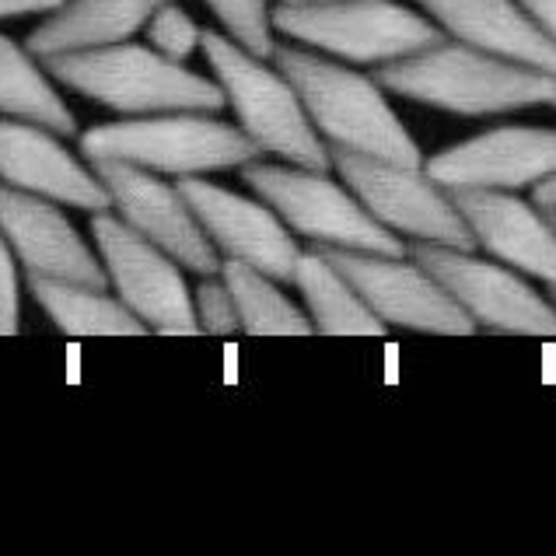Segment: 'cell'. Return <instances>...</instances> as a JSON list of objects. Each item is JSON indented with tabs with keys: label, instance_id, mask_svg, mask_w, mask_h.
Instances as JSON below:
<instances>
[{
	"label": "cell",
	"instance_id": "1",
	"mask_svg": "<svg viewBox=\"0 0 556 556\" xmlns=\"http://www.w3.org/2000/svg\"><path fill=\"white\" fill-rule=\"evenodd\" d=\"M274 63L294 85L301 105L329 148L381 157L395 165H424L417 140L392 113L375 77L301 46H277Z\"/></svg>",
	"mask_w": 556,
	"mask_h": 556
},
{
	"label": "cell",
	"instance_id": "2",
	"mask_svg": "<svg viewBox=\"0 0 556 556\" xmlns=\"http://www.w3.org/2000/svg\"><path fill=\"white\" fill-rule=\"evenodd\" d=\"M381 91L444 109L455 116H501L529 105H549L556 77L490 56L466 42L441 39L420 53L375 67Z\"/></svg>",
	"mask_w": 556,
	"mask_h": 556
},
{
	"label": "cell",
	"instance_id": "3",
	"mask_svg": "<svg viewBox=\"0 0 556 556\" xmlns=\"http://www.w3.org/2000/svg\"><path fill=\"white\" fill-rule=\"evenodd\" d=\"M39 63L56 85L123 116L182 113V109L220 113L225 109V91L217 81L193 74L186 63L168 60L151 46H137L130 39L102 46V50L50 56Z\"/></svg>",
	"mask_w": 556,
	"mask_h": 556
},
{
	"label": "cell",
	"instance_id": "4",
	"mask_svg": "<svg viewBox=\"0 0 556 556\" xmlns=\"http://www.w3.org/2000/svg\"><path fill=\"white\" fill-rule=\"evenodd\" d=\"M200 50L214 71V81L225 91V105L260 154H274L288 165L329 172V144L315 134V126L301 105L294 85L283 71L269 67L266 56H256L231 42L225 31L203 28Z\"/></svg>",
	"mask_w": 556,
	"mask_h": 556
},
{
	"label": "cell",
	"instance_id": "5",
	"mask_svg": "<svg viewBox=\"0 0 556 556\" xmlns=\"http://www.w3.org/2000/svg\"><path fill=\"white\" fill-rule=\"evenodd\" d=\"M81 154L116 157V162L148 168L154 176H211V172L242 168L256 162L260 148L238 130L217 119V113L182 109V113H151L140 119H119L91 126L81 134Z\"/></svg>",
	"mask_w": 556,
	"mask_h": 556
},
{
	"label": "cell",
	"instance_id": "6",
	"mask_svg": "<svg viewBox=\"0 0 556 556\" xmlns=\"http://www.w3.org/2000/svg\"><path fill=\"white\" fill-rule=\"evenodd\" d=\"M269 25L298 46L364 67L403 60L444 39V31L424 11L392 0H280L277 8H269Z\"/></svg>",
	"mask_w": 556,
	"mask_h": 556
},
{
	"label": "cell",
	"instance_id": "7",
	"mask_svg": "<svg viewBox=\"0 0 556 556\" xmlns=\"http://www.w3.org/2000/svg\"><path fill=\"white\" fill-rule=\"evenodd\" d=\"M242 179L263 203L274 206L283 225L315 245L406 256L403 238L381 228L351 189L329 179V172L288 162L274 165L256 157V162L242 165Z\"/></svg>",
	"mask_w": 556,
	"mask_h": 556
},
{
	"label": "cell",
	"instance_id": "8",
	"mask_svg": "<svg viewBox=\"0 0 556 556\" xmlns=\"http://www.w3.org/2000/svg\"><path fill=\"white\" fill-rule=\"evenodd\" d=\"M329 165L337 168V176L361 200L364 211L392 235L409 238V242L476 249L452 193L427 176L424 165H395L343 148H329Z\"/></svg>",
	"mask_w": 556,
	"mask_h": 556
},
{
	"label": "cell",
	"instance_id": "9",
	"mask_svg": "<svg viewBox=\"0 0 556 556\" xmlns=\"http://www.w3.org/2000/svg\"><path fill=\"white\" fill-rule=\"evenodd\" d=\"M91 235L105 269V283L130 308L148 332L157 337H200L193 312V291L182 277V266L165 249L137 235L126 220L109 211L91 214Z\"/></svg>",
	"mask_w": 556,
	"mask_h": 556
},
{
	"label": "cell",
	"instance_id": "10",
	"mask_svg": "<svg viewBox=\"0 0 556 556\" xmlns=\"http://www.w3.org/2000/svg\"><path fill=\"white\" fill-rule=\"evenodd\" d=\"M406 256L417 260L444 291L455 298L476 329L511 332V337H556V308L539 294L526 274L497 260L472 256V249L409 242Z\"/></svg>",
	"mask_w": 556,
	"mask_h": 556
},
{
	"label": "cell",
	"instance_id": "11",
	"mask_svg": "<svg viewBox=\"0 0 556 556\" xmlns=\"http://www.w3.org/2000/svg\"><path fill=\"white\" fill-rule=\"evenodd\" d=\"M315 249L351 280L364 305L386 326L431 332V337H472L476 332V323L417 260L357 249Z\"/></svg>",
	"mask_w": 556,
	"mask_h": 556
},
{
	"label": "cell",
	"instance_id": "12",
	"mask_svg": "<svg viewBox=\"0 0 556 556\" xmlns=\"http://www.w3.org/2000/svg\"><path fill=\"white\" fill-rule=\"evenodd\" d=\"M91 168L105 186L119 220H126L137 235H144L157 249H165L189 274H220L217 249L203 235L193 206L186 203L179 186L165 182L148 168L116 162V157H94Z\"/></svg>",
	"mask_w": 556,
	"mask_h": 556
},
{
	"label": "cell",
	"instance_id": "13",
	"mask_svg": "<svg viewBox=\"0 0 556 556\" xmlns=\"http://www.w3.org/2000/svg\"><path fill=\"white\" fill-rule=\"evenodd\" d=\"M176 186L186 203L193 206L200 228L211 238L217 256L238 260L280 283H291L301 249L294 231L283 225L274 206L231 193V189L214 186L200 176H182Z\"/></svg>",
	"mask_w": 556,
	"mask_h": 556
},
{
	"label": "cell",
	"instance_id": "14",
	"mask_svg": "<svg viewBox=\"0 0 556 556\" xmlns=\"http://www.w3.org/2000/svg\"><path fill=\"white\" fill-rule=\"evenodd\" d=\"M424 172L444 189H521L556 172V130L497 126L427 157Z\"/></svg>",
	"mask_w": 556,
	"mask_h": 556
},
{
	"label": "cell",
	"instance_id": "15",
	"mask_svg": "<svg viewBox=\"0 0 556 556\" xmlns=\"http://www.w3.org/2000/svg\"><path fill=\"white\" fill-rule=\"evenodd\" d=\"M0 182L91 214L113 206L94 168L74 157L60 134L28 119L0 116Z\"/></svg>",
	"mask_w": 556,
	"mask_h": 556
},
{
	"label": "cell",
	"instance_id": "16",
	"mask_svg": "<svg viewBox=\"0 0 556 556\" xmlns=\"http://www.w3.org/2000/svg\"><path fill=\"white\" fill-rule=\"evenodd\" d=\"M0 231H4L14 260L25 266V274L109 288L99 252L88 249L53 200L0 182Z\"/></svg>",
	"mask_w": 556,
	"mask_h": 556
},
{
	"label": "cell",
	"instance_id": "17",
	"mask_svg": "<svg viewBox=\"0 0 556 556\" xmlns=\"http://www.w3.org/2000/svg\"><path fill=\"white\" fill-rule=\"evenodd\" d=\"M472 242L490 260L556 288V231L535 203L507 189H448Z\"/></svg>",
	"mask_w": 556,
	"mask_h": 556
},
{
	"label": "cell",
	"instance_id": "18",
	"mask_svg": "<svg viewBox=\"0 0 556 556\" xmlns=\"http://www.w3.org/2000/svg\"><path fill=\"white\" fill-rule=\"evenodd\" d=\"M417 4L455 42L556 77V42L518 8V0H417Z\"/></svg>",
	"mask_w": 556,
	"mask_h": 556
},
{
	"label": "cell",
	"instance_id": "19",
	"mask_svg": "<svg viewBox=\"0 0 556 556\" xmlns=\"http://www.w3.org/2000/svg\"><path fill=\"white\" fill-rule=\"evenodd\" d=\"M162 4L165 0H63L39 28H31L25 50L36 60H50L126 42Z\"/></svg>",
	"mask_w": 556,
	"mask_h": 556
},
{
	"label": "cell",
	"instance_id": "20",
	"mask_svg": "<svg viewBox=\"0 0 556 556\" xmlns=\"http://www.w3.org/2000/svg\"><path fill=\"white\" fill-rule=\"evenodd\" d=\"M291 283L305 298L312 329L323 337H386V323L364 305V298L351 288L337 266L319 249L301 252Z\"/></svg>",
	"mask_w": 556,
	"mask_h": 556
},
{
	"label": "cell",
	"instance_id": "21",
	"mask_svg": "<svg viewBox=\"0 0 556 556\" xmlns=\"http://www.w3.org/2000/svg\"><path fill=\"white\" fill-rule=\"evenodd\" d=\"M28 291L63 337H148V326L105 288L28 274Z\"/></svg>",
	"mask_w": 556,
	"mask_h": 556
},
{
	"label": "cell",
	"instance_id": "22",
	"mask_svg": "<svg viewBox=\"0 0 556 556\" xmlns=\"http://www.w3.org/2000/svg\"><path fill=\"white\" fill-rule=\"evenodd\" d=\"M0 116L39 123L60 137H74L77 130L74 113L56 91V81L25 46L4 31H0Z\"/></svg>",
	"mask_w": 556,
	"mask_h": 556
},
{
	"label": "cell",
	"instance_id": "23",
	"mask_svg": "<svg viewBox=\"0 0 556 556\" xmlns=\"http://www.w3.org/2000/svg\"><path fill=\"white\" fill-rule=\"evenodd\" d=\"M220 280L228 283L235 298L238 329L249 337H308L315 332L308 312L280 291V280L238 260H220Z\"/></svg>",
	"mask_w": 556,
	"mask_h": 556
},
{
	"label": "cell",
	"instance_id": "24",
	"mask_svg": "<svg viewBox=\"0 0 556 556\" xmlns=\"http://www.w3.org/2000/svg\"><path fill=\"white\" fill-rule=\"evenodd\" d=\"M225 36L242 50L266 56L274 53V25H269V0H203Z\"/></svg>",
	"mask_w": 556,
	"mask_h": 556
},
{
	"label": "cell",
	"instance_id": "25",
	"mask_svg": "<svg viewBox=\"0 0 556 556\" xmlns=\"http://www.w3.org/2000/svg\"><path fill=\"white\" fill-rule=\"evenodd\" d=\"M148 39H151V50H157L162 56L182 63L189 53L200 50V25L189 18V14L176 4V0H165L151 18H148Z\"/></svg>",
	"mask_w": 556,
	"mask_h": 556
},
{
	"label": "cell",
	"instance_id": "26",
	"mask_svg": "<svg viewBox=\"0 0 556 556\" xmlns=\"http://www.w3.org/2000/svg\"><path fill=\"white\" fill-rule=\"evenodd\" d=\"M193 312H197L200 332H206V337H235L238 332V308L220 274H211L197 283Z\"/></svg>",
	"mask_w": 556,
	"mask_h": 556
},
{
	"label": "cell",
	"instance_id": "27",
	"mask_svg": "<svg viewBox=\"0 0 556 556\" xmlns=\"http://www.w3.org/2000/svg\"><path fill=\"white\" fill-rule=\"evenodd\" d=\"M22 326V288H18V260L0 231V337H14Z\"/></svg>",
	"mask_w": 556,
	"mask_h": 556
},
{
	"label": "cell",
	"instance_id": "28",
	"mask_svg": "<svg viewBox=\"0 0 556 556\" xmlns=\"http://www.w3.org/2000/svg\"><path fill=\"white\" fill-rule=\"evenodd\" d=\"M518 8L556 42V0H518Z\"/></svg>",
	"mask_w": 556,
	"mask_h": 556
},
{
	"label": "cell",
	"instance_id": "29",
	"mask_svg": "<svg viewBox=\"0 0 556 556\" xmlns=\"http://www.w3.org/2000/svg\"><path fill=\"white\" fill-rule=\"evenodd\" d=\"M63 0H0V18H18V14H50Z\"/></svg>",
	"mask_w": 556,
	"mask_h": 556
},
{
	"label": "cell",
	"instance_id": "30",
	"mask_svg": "<svg viewBox=\"0 0 556 556\" xmlns=\"http://www.w3.org/2000/svg\"><path fill=\"white\" fill-rule=\"evenodd\" d=\"M532 203H535L543 214H553V211H556V172H553V176H546V179H539V182H535Z\"/></svg>",
	"mask_w": 556,
	"mask_h": 556
},
{
	"label": "cell",
	"instance_id": "31",
	"mask_svg": "<svg viewBox=\"0 0 556 556\" xmlns=\"http://www.w3.org/2000/svg\"><path fill=\"white\" fill-rule=\"evenodd\" d=\"M546 217H549V225H553V231H556V211H553V214H546Z\"/></svg>",
	"mask_w": 556,
	"mask_h": 556
},
{
	"label": "cell",
	"instance_id": "32",
	"mask_svg": "<svg viewBox=\"0 0 556 556\" xmlns=\"http://www.w3.org/2000/svg\"><path fill=\"white\" fill-rule=\"evenodd\" d=\"M549 301H553V308H556V288H549Z\"/></svg>",
	"mask_w": 556,
	"mask_h": 556
},
{
	"label": "cell",
	"instance_id": "33",
	"mask_svg": "<svg viewBox=\"0 0 556 556\" xmlns=\"http://www.w3.org/2000/svg\"><path fill=\"white\" fill-rule=\"evenodd\" d=\"M283 4H305V0H283Z\"/></svg>",
	"mask_w": 556,
	"mask_h": 556
},
{
	"label": "cell",
	"instance_id": "34",
	"mask_svg": "<svg viewBox=\"0 0 556 556\" xmlns=\"http://www.w3.org/2000/svg\"><path fill=\"white\" fill-rule=\"evenodd\" d=\"M549 105H556V91H553V99H549Z\"/></svg>",
	"mask_w": 556,
	"mask_h": 556
}]
</instances>
